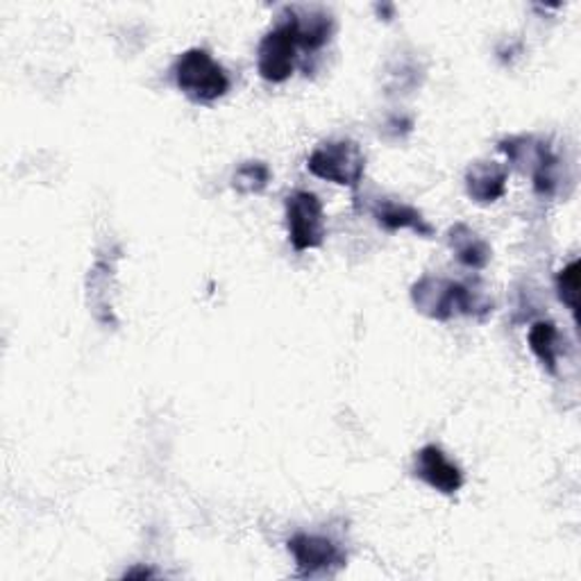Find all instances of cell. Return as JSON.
Listing matches in <instances>:
<instances>
[{
  "mask_svg": "<svg viewBox=\"0 0 581 581\" xmlns=\"http://www.w3.org/2000/svg\"><path fill=\"white\" fill-rule=\"evenodd\" d=\"M509 168L496 162H475L466 170V191L475 202L488 205L505 195Z\"/></svg>",
  "mask_w": 581,
  "mask_h": 581,
  "instance_id": "8",
  "label": "cell"
},
{
  "mask_svg": "<svg viewBox=\"0 0 581 581\" xmlns=\"http://www.w3.org/2000/svg\"><path fill=\"white\" fill-rule=\"evenodd\" d=\"M412 300L420 313L434 321H448L454 313L486 316L493 311V303L479 290L436 275H423L412 286Z\"/></svg>",
  "mask_w": 581,
  "mask_h": 581,
  "instance_id": "1",
  "label": "cell"
},
{
  "mask_svg": "<svg viewBox=\"0 0 581 581\" xmlns=\"http://www.w3.org/2000/svg\"><path fill=\"white\" fill-rule=\"evenodd\" d=\"M176 82L195 103H214L229 92L225 69L202 48H191L180 55L176 62Z\"/></svg>",
  "mask_w": 581,
  "mask_h": 581,
  "instance_id": "2",
  "label": "cell"
},
{
  "mask_svg": "<svg viewBox=\"0 0 581 581\" xmlns=\"http://www.w3.org/2000/svg\"><path fill=\"white\" fill-rule=\"evenodd\" d=\"M153 572L151 570H132V572H128L126 577H151Z\"/></svg>",
  "mask_w": 581,
  "mask_h": 581,
  "instance_id": "15",
  "label": "cell"
},
{
  "mask_svg": "<svg viewBox=\"0 0 581 581\" xmlns=\"http://www.w3.org/2000/svg\"><path fill=\"white\" fill-rule=\"evenodd\" d=\"M557 290H559V300L574 313L577 296H579V261L577 259L570 261V264L559 273Z\"/></svg>",
  "mask_w": 581,
  "mask_h": 581,
  "instance_id": "14",
  "label": "cell"
},
{
  "mask_svg": "<svg viewBox=\"0 0 581 581\" xmlns=\"http://www.w3.org/2000/svg\"><path fill=\"white\" fill-rule=\"evenodd\" d=\"M307 168L321 180L341 187H357L366 173V155L355 141H328L309 155Z\"/></svg>",
  "mask_w": 581,
  "mask_h": 581,
  "instance_id": "3",
  "label": "cell"
},
{
  "mask_svg": "<svg viewBox=\"0 0 581 581\" xmlns=\"http://www.w3.org/2000/svg\"><path fill=\"white\" fill-rule=\"evenodd\" d=\"M296 16V27H298V42L300 48L305 50H318L323 48L334 31V21L328 12L323 10H311L307 16Z\"/></svg>",
  "mask_w": 581,
  "mask_h": 581,
  "instance_id": "11",
  "label": "cell"
},
{
  "mask_svg": "<svg viewBox=\"0 0 581 581\" xmlns=\"http://www.w3.org/2000/svg\"><path fill=\"white\" fill-rule=\"evenodd\" d=\"M271 182V168L264 162H246L237 168L235 178H232V187L244 195L261 193Z\"/></svg>",
  "mask_w": 581,
  "mask_h": 581,
  "instance_id": "13",
  "label": "cell"
},
{
  "mask_svg": "<svg viewBox=\"0 0 581 581\" xmlns=\"http://www.w3.org/2000/svg\"><path fill=\"white\" fill-rule=\"evenodd\" d=\"M370 214L382 227L398 232V229H412L420 237H431V225L423 218V214L406 205V202L393 198H377L375 205H370Z\"/></svg>",
  "mask_w": 581,
  "mask_h": 581,
  "instance_id": "9",
  "label": "cell"
},
{
  "mask_svg": "<svg viewBox=\"0 0 581 581\" xmlns=\"http://www.w3.org/2000/svg\"><path fill=\"white\" fill-rule=\"evenodd\" d=\"M448 241H450V248L454 250L456 259L461 261L463 266L479 271L490 261V246L469 225H463V223L454 225L450 229Z\"/></svg>",
  "mask_w": 581,
  "mask_h": 581,
  "instance_id": "10",
  "label": "cell"
},
{
  "mask_svg": "<svg viewBox=\"0 0 581 581\" xmlns=\"http://www.w3.org/2000/svg\"><path fill=\"white\" fill-rule=\"evenodd\" d=\"M530 347L538 357V361L549 370L557 372V359H559V332L552 323H534L530 330Z\"/></svg>",
  "mask_w": 581,
  "mask_h": 581,
  "instance_id": "12",
  "label": "cell"
},
{
  "mask_svg": "<svg viewBox=\"0 0 581 581\" xmlns=\"http://www.w3.org/2000/svg\"><path fill=\"white\" fill-rule=\"evenodd\" d=\"M288 552L296 559L298 577H321L334 574L339 568L345 566L343 549L325 538L313 534H296L288 541Z\"/></svg>",
  "mask_w": 581,
  "mask_h": 581,
  "instance_id": "6",
  "label": "cell"
},
{
  "mask_svg": "<svg viewBox=\"0 0 581 581\" xmlns=\"http://www.w3.org/2000/svg\"><path fill=\"white\" fill-rule=\"evenodd\" d=\"M416 477L443 496H454L463 486V473L439 446H425L416 456Z\"/></svg>",
  "mask_w": 581,
  "mask_h": 581,
  "instance_id": "7",
  "label": "cell"
},
{
  "mask_svg": "<svg viewBox=\"0 0 581 581\" xmlns=\"http://www.w3.org/2000/svg\"><path fill=\"white\" fill-rule=\"evenodd\" d=\"M288 241L298 252L313 250L325 241V210L311 191H296L286 198Z\"/></svg>",
  "mask_w": 581,
  "mask_h": 581,
  "instance_id": "5",
  "label": "cell"
},
{
  "mask_svg": "<svg viewBox=\"0 0 581 581\" xmlns=\"http://www.w3.org/2000/svg\"><path fill=\"white\" fill-rule=\"evenodd\" d=\"M298 27H296V16L290 12V16L280 23L275 31H271L259 44L257 52V69L259 75L266 82H284L290 78L296 69L298 60Z\"/></svg>",
  "mask_w": 581,
  "mask_h": 581,
  "instance_id": "4",
  "label": "cell"
}]
</instances>
